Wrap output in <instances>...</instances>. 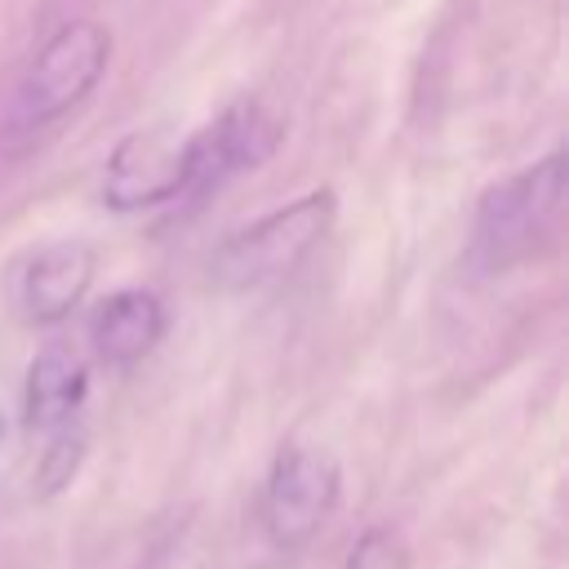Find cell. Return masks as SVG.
<instances>
[{
  "label": "cell",
  "mask_w": 569,
  "mask_h": 569,
  "mask_svg": "<svg viewBox=\"0 0 569 569\" xmlns=\"http://www.w3.org/2000/svg\"><path fill=\"white\" fill-rule=\"evenodd\" d=\"M107 58H111L107 27H98L89 18L62 22L18 71V80L4 98V111H0V129L9 138L44 133L49 124L71 116L98 89Z\"/></svg>",
  "instance_id": "obj_1"
},
{
  "label": "cell",
  "mask_w": 569,
  "mask_h": 569,
  "mask_svg": "<svg viewBox=\"0 0 569 569\" xmlns=\"http://www.w3.org/2000/svg\"><path fill=\"white\" fill-rule=\"evenodd\" d=\"M560 204H565V151H551L538 164L520 169L516 178L489 187L476 209V236H471L476 262L502 271L533 258L556 236Z\"/></svg>",
  "instance_id": "obj_2"
},
{
  "label": "cell",
  "mask_w": 569,
  "mask_h": 569,
  "mask_svg": "<svg viewBox=\"0 0 569 569\" xmlns=\"http://www.w3.org/2000/svg\"><path fill=\"white\" fill-rule=\"evenodd\" d=\"M333 222V196L329 191H307L267 218L240 227L218 244L213 258V280L222 289H262L280 276H289L329 231Z\"/></svg>",
  "instance_id": "obj_3"
},
{
  "label": "cell",
  "mask_w": 569,
  "mask_h": 569,
  "mask_svg": "<svg viewBox=\"0 0 569 569\" xmlns=\"http://www.w3.org/2000/svg\"><path fill=\"white\" fill-rule=\"evenodd\" d=\"M342 498V471L320 445H284L267 471L262 525L280 551L307 547Z\"/></svg>",
  "instance_id": "obj_4"
},
{
  "label": "cell",
  "mask_w": 569,
  "mask_h": 569,
  "mask_svg": "<svg viewBox=\"0 0 569 569\" xmlns=\"http://www.w3.org/2000/svg\"><path fill=\"white\" fill-rule=\"evenodd\" d=\"M280 142V124L258 102H236L204 129L182 138V169H178V200L191 204L218 191L231 173L262 164Z\"/></svg>",
  "instance_id": "obj_5"
},
{
  "label": "cell",
  "mask_w": 569,
  "mask_h": 569,
  "mask_svg": "<svg viewBox=\"0 0 569 569\" xmlns=\"http://www.w3.org/2000/svg\"><path fill=\"white\" fill-rule=\"evenodd\" d=\"M178 169H182V138L133 133L107 160L102 196L120 213L151 209V204H173L178 200Z\"/></svg>",
  "instance_id": "obj_6"
},
{
  "label": "cell",
  "mask_w": 569,
  "mask_h": 569,
  "mask_svg": "<svg viewBox=\"0 0 569 569\" xmlns=\"http://www.w3.org/2000/svg\"><path fill=\"white\" fill-rule=\"evenodd\" d=\"M93 280V253L84 244H49L27 258L18 276V311L31 325H58L76 311Z\"/></svg>",
  "instance_id": "obj_7"
},
{
  "label": "cell",
  "mask_w": 569,
  "mask_h": 569,
  "mask_svg": "<svg viewBox=\"0 0 569 569\" xmlns=\"http://www.w3.org/2000/svg\"><path fill=\"white\" fill-rule=\"evenodd\" d=\"M164 333V307L151 289H120L98 302L89 320V342L107 365H138Z\"/></svg>",
  "instance_id": "obj_8"
},
{
  "label": "cell",
  "mask_w": 569,
  "mask_h": 569,
  "mask_svg": "<svg viewBox=\"0 0 569 569\" xmlns=\"http://www.w3.org/2000/svg\"><path fill=\"white\" fill-rule=\"evenodd\" d=\"M84 391H89L84 360L67 347H44L22 382V422L31 431H53L84 405Z\"/></svg>",
  "instance_id": "obj_9"
},
{
  "label": "cell",
  "mask_w": 569,
  "mask_h": 569,
  "mask_svg": "<svg viewBox=\"0 0 569 569\" xmlns=\"http://www.w3.org/2000/svg\"><path fill=\"white\" fill-rule=\"evenodd\" d=\"M347 569H405V547L391 529H369L351 556H347Z\"/></svg>",
  "instance_id": "obj_10"
},
{
  "label": "cell",
  "mask_w": 569,
  "mask_h": 569,
  "mask_svg": "<svg viewBox=\"0 0 569 569\" xmlns=\"http://www.w3.org/2000/svg\"><path fill=\"white\" fill-rule=\"evenodd\" d=\"M76 458H80V440H58V445L49 449V458H44V471H40V480H44V493H53V489H62V485L71 480V471H76Z\"/></svg>",
  "instance_id": "obj_11"
},
{
  "label": "cell",
  "mask_w": 569,
  "mask_h": 569,
  "mask_svg": "<svg viewBox=\"0 0 569 569\" xmlns=\"http://www.w3.org/2000/svg\"><path fill=\"white\" fill-rule=\"evenodd\" d=\"M0 431H4V422H0Z\"/></svg>",
  "instance_id": "obj_12"
}]
</instances>
